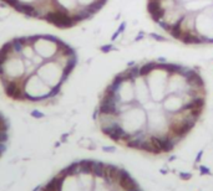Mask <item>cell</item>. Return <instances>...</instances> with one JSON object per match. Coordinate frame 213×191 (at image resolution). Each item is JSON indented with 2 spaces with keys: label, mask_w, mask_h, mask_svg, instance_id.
Listing matches in <instances>:
<instances>
[{
  "label": "cell",
  "mask_w": 213,
  "mask_h": 191,
  "mask_svg": "<svg viewBox=\"0 0 213 191\" xmlns=\"http://www.w3.org/2000/svg\"><path fill=\"white\" fill-rule=\"evenodd\" d=\"M116 170L117 166L100 161L74 163L38 191H114L120 184L115 178Z\"/></svg>",
  "instance_id": "6da1fadb"
},
{
  "label": "cell",
  "mask_w": 213,
  "mask_h": 191,
  "mask_svg": "<svg viewBox=\"0 0 213 191\" xmlns=\"http://www.w3.org/2000/svg\"><path fill=\"white\" fill-rule=\"evenodd\" d=\"M142 73L146 77V82L150 90L151 99L153 102H161L167 96V86L172 66L166 65H147L140 67Z\"/></svg>",
  "instance_id": "7a4b0ae2"
},
{
  "label": "cell",
  "mask_w": 213,
  "mask_h": 191,
  "mask_svg": "<svg viewBox=\"0 0 213 191\" xmlns=\"http://www.w3.org/2000/svg\"><path fill=\"white\" fill-rule=\"evenodd\" d=\"M193 42H213V15L209 11V6L194 14Z\"/></svg>",
  "instance_id": "3957f363"
},
{
  "label": "cell",
  "mask_w": 213,
  "mask_h": 191,
  "mask_svg": "<svg viewBox=\"0 0 213 191\" xmlns=\"http://www.w3.org/2000/svg\"><path fill=\"white\" fill-rule=\"evenodd\" d=\"M8 140V123L6 119L0 114V155L3 154Z\"/></svg>",
  "instance_id": "277c9868"
},
{
  "label": "cell",
  "mask_w": 213,
  "mask_h": 191,
  "mask_svg": "<svg viewBox=\"0 0 213 191\" xmlns=\"http://www.w3.org/2000/svg\"><path fill=\"white\" fill-rule=\"evenodd\" d=\"M179 178H181L182 180H191V178H192V174H189V173H182L181 175H179Z\"/></svg>",
  "instance_id": "5b68a950"
},
{
  "label": "cell",
  "mask_w": 213,
  "mask_h": 191,
  "mask_svg": "<svg viewBox=\"0 0 213 191\" xmlns=\"http://www.w3.org/2000/svg\"><path fill=\"white\" fill-rule=\"evenodd\" d=\"M200 169H201V173H202V174H203V173H205V174H209V169H207L206 166H201Z\"/></svg>",
  "instance_id": "8992f818"
}]
</instances>
